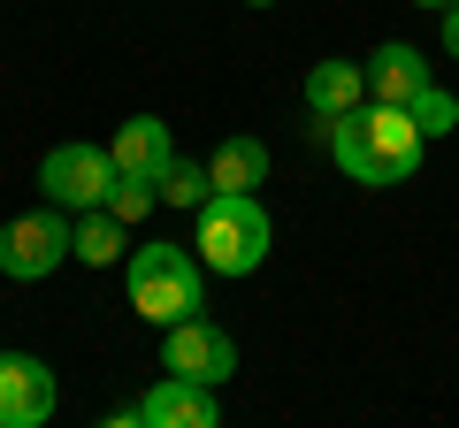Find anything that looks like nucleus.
Returning <instances> with one entry per match:
<instances>
[{"mask_svg": "<svg viewBox=\"0 0 459 428\" xmlns=\"http://www.w3.org/2000/svg\"><path fill=\"white\" fill-rule=\"evenodd\" d=\"M421 123L406 116V107H391V99H360L352 116L329 123V153H337V168L352 184H406L413 168H421Z\"/></svg>", "mask_w": 459, "mask_h": 428, "instance_id": "1", "label": "nucleus"}, {"mask_svg": "<svg viewBox=\"0 0 459 428\" xmlns=\"http://www.w3.org/2000/svg\"><path fill=\"white\" fill-rule=\"evenodd\" d=\"M276 245V222L253 192H207L199 207V268L207 276H253Z\"/></svg>", "mask_w": 459, "mask_h": 428, "instance_id": "2", "label": "nucleus"}, {"mask_svg": "<svg viewBox=\"0 0 459 428\" xmlns=\"http://www.w3.org/2000/svg\"><path fill=\"white\" fill-rule=\"evenodd\" d=\"M123 283H131V313H138V321H153V330L207 313V298H199V261L184 245H161V237L138 245L131 261H123Z\"/></svg>", "mask_w": 459, "mask_h": 428, "instance_id": "3", "label": "nucleus"}, {"mask_svg": "<svg viewBox=\"0 0 459 428\" xmlns=\"http://www.w3.org/2000/svg\"><path fill=\"white\" fill-rule=\"evenodd\" d=\"M77 253V222H69V207H39V214H16L8 230H0V276L8 283H39L54 276V268Z\"/></svg>", "mask_w": 459, "mask_h": 428, "instance_id": "4", "label": "nucleus"}, {"mask_svg": "<svg viewBox=\"0 0 459 428\" xmlns=\"http://www.w3.org/2000/svg\"><path fill=\"white\" fill-rule=\"evenodd\" d=\"M115 153L108 146H54L47 161H39V192L54 199V207H69V214H84V207H108V192H115Z\"/></svg>", "mask_w": 459, "mask_h": 428, "instance_id": "5", "label": "nucleus"}, {"mask_svg": "<svg viewBox=\"0 0 459 428\" xmlns=\"http://www.w3.org/2000/svg\"><path fill=\"white\" fill-rule=\"evenodd\" d=\"M161 367L169 375H192V382H230L238 375V345H230V330H214L207 313H192V321H169L161 330Z\"/></svg>", "mask_w": 459, "mask_h": 428, "instance_id": "6", "label": "nucleus"}, {"mask_svg": "<svg viewBox=\"0 0 459 428\" xmlns=\"http://www.w3.org/2000/svg\"><path fill=\"white\" fill-rule=\"evenodd\" d=\"M54 421V367L31 352H0V428Z\"/></svg>", "mask_w": 459, "mask_h": 428, "instance_id": "7", "label": "nucleus"}, {"mask_svg": "<svg viewBox=\"0 0 459 428\" xmlns=\"http://www.w3.org/2000/svg\"><path fill=\"white\" fill-rule=\"evenodd\" d=\"M138 421H146V428H214V421H222V406H214V382L161 375L146 398H138Z\"/></svg>", "mask_w": 459, "mask_h": 428, "instance_id": "8", "label": "nucleus"}, {"mask_svg": "<svg viewBox=\"0 0 459 428\" xmlns=\"http://www.w3.org/2000/svg\"><path fill=\"white\" fill-rule=\"evenodd\" d=\"M429 84H437V69H429V54H421V47H406V39H383V47L368 54V99L413 107Z\"/></svg>", "mask_w": 459, "mask_h": 428, "instance_id": "9", "label": "nucleus"}, {"mask_svg": "<svg viewBox=\"0 0 459 428\" xmlns=\"http://www.w3.org/2000/svg\"><path fill=\"white\" fill-rule=\"evenodd\" d=\"M368 99V62H337V54H322V62L307 69V107H314V123H337V116H352Z\"/></svg>", "mask_w": 459, "mask_h": 428, "instance_id": "10", "label": "nucleus"}, {"mask_svg": "<svg viewBox=\"0 0 459 428\" xmlns=\"http://www.w3.org/2000/svg\"><path fill=\"white\" fill-rule=\"evenodd\" d=\"M108 153H115V168H123V176H153V184H161V168L177 161V138H169L161 116H131L123 131H115Z\"/></svg>", "mask_w": 459, "mask_h": 428, "instance_id": "11", "label": "nucleus"}, {"mask_svg": "<svg viewBox=\"0 0 459 428\" xmlns=\"http://www.w3.org/2000/svg\"><path fill=\"white\" fill-rule=\"evenodd\" d=\"M207 184L214 192H261L268 184V146L261 138H222L214 161H207Z\"/></svg>", "mask_w": 459, "mask_h": 428, "instance_id": "12", "label": "nucleus"}, {"mask_svg": "<svg viewBox=\"0 0 459 428\" xmlns=\"http://www.w3.org/2000/svg\"><path fill=\"white\" fill-rule=\"evenodd\" d=\"M123 230H131V222H115L108 207H84V214H77V261H92V268H108V261H131Z\"/></svg>", "mask_w": 459, "mask_h": 428, "instance_id": "13", "label": "nucleus"}, {"mask_svg": "<svg viewBox=\"0 0 459 428\" xmlns=\"http://www.w3.org/2000/svg\"><path fill=\"white\" fill-rule=\"evenodd\" d=\"M153 207H161V184H153V176H115V192H108L115 222H146Z\"/></svg>", "mask_w": 459, "mask_h": 428, "instance_id": "14", "label": "nucleus"}, {"mask_svg": "<svg viewBox=\"0 0 459 428\" xmlns=\"http://www.w3.org/2000/svg\"><path fill=\"white\" fill-rule=\"evenodd\" d=\"M406 116H413V123H421V138H444V131H459V99H452V92H444V84H429V92H421V99H413Z\"/></svg>", "mask_w": 459, "mask_h": 428, "instance_id": "15", "label": "nucleus"}, {"mask_svg": "<svg viewBox=\"0 0 459 428\" xmlns=\"http://www.w3.org/2000/svg\"><path fill=\"white\" fill-rule=\"evenodd\" d=\"M207 192H214V184L199 176L192 161H169V168H161V199H169V207H192V214H199V207H207Z\"/></svg>", "mask_w": 459, "mask_h": 428, "instance_id": "16", "label": "nucleus"}, {"mask_svg": "<svg viewBox=\"0 0 459 428\" xmlns=\"http://www.w3.org/2000/svg\"><path fill=\"white\" fill-rule=\"evenodd\" d=\"M444 54H452V62H459V0H452V8H444Z\"/></svg>", "mask_w": 459, "mask_h": 428, "instance_id": "17", "label": "nucleus"}, {"mask_svg": "<svg viewBox=\"0 0 459 428\" xmlns=\"http://www.w3.org/2000/svg\"><path fill=\"white\" fill-rule=\"evenodd\" d=\"M413 8H437V16H444V8H452V0H413Z\"/></svg>", "mask_w": 459, "mask_h": 428, "instance_id": "18", "label": "nucleus"}, {"mask_svg": "<svg viewBox=\"0 0 459 428\" xmlns=\"http://www.w3.org/2000/svg\"><path fill=\"white\" fill-rule=\"evenodd\" d=\"M246 8H276V0H246Z\"/></svg>", "mask_w": 459, "mask_h": 428, "instance_id": "19", "label": "nucleus"}]
</instances>
